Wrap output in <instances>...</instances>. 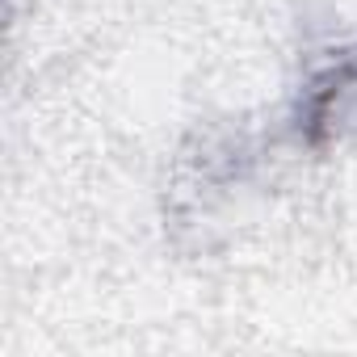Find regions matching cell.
Listing matches in <instances>:
<instances>
[{"label":"cell","mask_w":357,"mask_h":357,"mask_svg":"<svg viewBox=\"0 0 357 357\" xmlns=\"http://www.w3.org/2000/svg\"><path fill=\"white\" fill-rule=\"evenodd\" d=\"M298 126L311 143L357 139V51H344L307 84Z\"/></svg>","instance_id":"cell-1"}]
</instances>
